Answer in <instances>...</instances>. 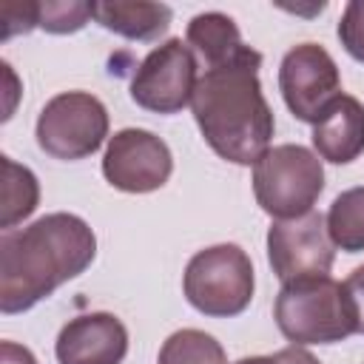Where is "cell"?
Segmentation results:
<instances>
[{
	"mask_svg": "<svg viewBox=\"0 0 364 364\" xmlns=\"http://www.w3.org/2000/svg\"><path fill=\"white\" fill-rule=\"evenodd\" d=\"M97 256V236L77 213H46L0 236V310L26 313L60 284L77 279Z\"/></svg>",
	"mask_w": 364,
	"mask_h": 364,
	"instance_id": "cell-1",
	"label": "cell"
},
{
	"mask_svg": "<svg viewBox=\"0 0 364 364\" xmlns=\"http://www.w3.org/2000/svg\"><path fill=\"white\" fill-rule=\"evenodd\" d=\"M259 68L262 54L247 46L236 60L208 68L191 97V111L205 142L233 165H256L276 131Z\"/></svg>",
	"mask_w": 364,
	"mask_h": 364,
	"instance_id": "cell-2",
	"label": "cell"
},
{
	"mask_svg": "<svg viewBox=\"0 0 364 364\" xmlns=\"http://www.w3.org/2000/svg\"><path fill=\"white\" fill-rule=\"evenodd\" d=\"M273 318L279 333L299 347L336 344L355 333V316L344 284L330 276L284 282L273 301Z\"/></svg>",
	"mask_w": 364,
	"mask_h": 364,
	"instance_id": "cell-3",
	"label": "cell"
},
{
	"mask_svg": "<svg viewBox=\"0 0 364 364\" xmlns=\"http://www.w3.org/2000/svg\"><path fill=\"white\" fill-rule=\"evenodd\" d=\"M324 191V165L316 151L284 142L267 148L253 165V196L273 219H296L313 210Z\"/></svg>",
	"mask_w": 364,
	"mask_h": 364,
	"instance_id": "cell-4",
	"label": "cell"
},
{
	"mask_svg": "<svg viewBox=\"0 0 364 364\" xmlns=\"http://www.w3.org/2000/svg\"><path fill=\"white\" fill-rule=\"evenodd\" d=\"M253 262L233 242L196 250L182 273V293L188 304L210 318H233L245 313L253 299Z\"/></svg>",
	"mask_w": 364,
	"mask_h": 364,
	"instance_id": "cell-5",
	"label": "cell"
},
{
	"mask_svg": "<svg viewBox=\"0 0 364 364\" xmlns=\"http://www.w3.org/2000/svg\"><path fill=\"white\" fill-rule=\"evenodd\" d=\"M34 136L51 159H85L108 136V108L91 91H60L43 105Z\"/></svg>",
	"mask_w": 364,
	"mask_h": 364,
	"instance_id": "cell-6",
	"label": "cell"
},
{
	"mask_svg": "<svg viewBox=\"0 0 364 364\" xmlns=\"http://www.w3.org/2000/svg\"><path fill=\"white\" fill-rule=\"evenodd\" d=\"M196 57L182 37L154 46L131 77V100L151 114H179L191 105L196 77Z\"/></svg>",
	"mask_w": 364,
	"mask_h": 364,
	"instance_id": "cell-7",
	"label": "cell"
},
{
	"mask_svg": "<svg viewBox=\"0 0 364 364\" xmlns=\"http://www.w3.org/2000/svg\"><path fill=\"white\" fill-rule=\"evenodd\" d=\"M279 91L296 119L316 125L341 97V74L333 54L318 43L293 46L279 65Z\"/></svg>",
	"mask_w": 364,
	"mask_h": 364,
	"instance_id": "cell-8",
	"label": "cell"
},
{
	"mask_svg": "<svg viewBox=\"0 0 364 364\" xmlns=\"http://www.w3.org/2000/svg\"><path fill=\"white\" fill-rule=\"evenodd\" d=\"M267 262L282 284L307 276H327L336 262L327 216L313 208L296 219H276L267 228Z\"/></svg>",
	"mask_w": 364,
	"mask_h": 364,
	"instance_id": "cell-9",
	"label": "cell"
},
{
	"mask_svg": "<svg viewBox=\"0 0 364 364\" xmlns=\"http://www.w3.org/2000/svg\"><path fill=\"white\" fill-rule=\"evenodd\" d=\"M173 173V154L162 136L145 128H122L108 136L102 154V176L125 193L159 191Z\"/></svg>",
	"mask_w": 364,
	"mask_h": 364,
	"instance_id": "cell-10",
	"label": "cell"
},
{
	"mask_svg": "<svg viewBox=\"0 0 364 364\" xmlns=\"http://www.w3.org/2000/svg\"><path fill=\"white\" fill-rule=\"evenodd\" d=\"M54 355L57 364H122L128 355V327L105 310L74 316L57 333Z\"/></svg>",
	"mask_w": 364,
	"mask_h": 364,
	"instance_id": "cell-11",
	"label": "cell"
},
{
	"mask_svg": "<svg viewBox=\"0 0 364 364\" xmlns=\"http://www.w3.org/2000/svg\"><path fill=\"white\" fill-rule=\"evenodd\" d=\"M313 148L324 162H355L364 154V102L341 94L313 125Z\"/></svg>",
	"mask_w": 364,
	"mask_h": 364,
	"instance_id": "cell-12",
	"label": "cell"
},
{
	"mask_svg": "<svg viewBox=\"0 0 364 364\" xmlns=\"http://www.w3.org/2000/svg\"><path fill=\"white\" fill-rule=\"evenodd\" d=\"M94 20L125 40L151 43L168 31L173 11L165 3L148 0H100L94 3Z\"/></svg>",
	"mask_w": 364,
	"mask_h": 364,
	"instance_id": "cell-13",
	"label": "cell"
},
{
	"mask_svg": "<svg viewBox=\"0 0 364 364\" xmlns=\"http://www.w3.org/2000/svg\"><path fill=\"white\" fill-rule=\"evenodd\" d=\"M185 43L191 46L193 57L205 65V71L236 60L247 48L236 20L228 17L225 11H202V14H196L188 23Z\"/></svg>",
	"mask_w": 364,
	"mask_h": 364,
	"instance_id": "cell-14",
	"label": "cell"
},
{
	"mask_svg": "<svg viewBox=\"0 0 364 364\" xmlns=\"http://www.w3.org/2000/svg\"><path fill=\"white\" fill-rule=\"evenodd\" d=\"M3 165V193H0V228L14 230L17 222L28 219L40 205V182L31 168L17 165L11 156H0Z\"/></svg>",
	"mask_w": 364,
	"mask_h": 364,
	"instance_id": "cell-15",
	"label": "cell"
},
{
	"mask_svg": "<svg viewBox=\"0 0 364 364\" xmlns=\"http://www.w3.org/2000/svg\"><path fill=\"white\" fill-rule=\"evenodd\" d=\"M327 230L344 253L364 250V185L341 191L327 210Z\"/></svg>",
	"mask_w": 364,
	"mask_h": 364,
	"instance_id": "cell-16",
	"label": "cell"
},
{
	"mask_svg": "<svg viewBox=\"0 0 364 364\" xmlns=\"http://www.w3.org/2000/svg\"><path fill=\"white\" fill-rule=\"evenodd\" d=\"M156 364H228V355L210 333L182 327L162 341Z\"/></svg>",
	"mask_w": 364,
	"mask_h": 364,
	"instance_id": "cell-17",
	"label": "cell"
},
{
	"mask_svg": "<svg viewBox=\"0 0 364 364\" xmlns=\"http://www.w3.org/2000/svg\"><path fill=\"white\" fill-rule=\"evenodd\" d=\"M94 17V3L82 0H46L37 3V28L48 34H71L80 31Z\"/></svg>",
	"mask_w": 364,
	"mask_h": 364,
	"instance_id": "cell-18",
	"label": "cell"
},
{
	"mask_svg": "<svg viewBox=\"0 0 364 364\" xmlns=\"http://www.w3.org/2000/svg\"><path fill=\"white\" fill-rule=\"evenodd\" d=\"M336 34H338L344 51L355 63H364V0H350L344 6Z\"/></svg>",
	"mask_w": 364,
	"mask_h": 364,
	"instance_id": "cell-19",
	"label": "cell"
},
{
	"mask_svg": "<svg viewBox=\"0 0 364 364\" xmlns=\"http://www.w3.org/2000/svg\"><path fill=\"white\" fill-rule=\"evenodd\" d=\"M0 23L3 40H11L14 34H28L31 28H37V3H3Z\"/></svg>",
	"mask_w": 364,
	"mask_h": 364,
	"instance_id": "cell-20",
	"label": "cell"
},
{
	"mask_svg": "<svg viewBox=\"0 0 364 364\" xmlns=\"http://www.w3.org/2000/svg\"><path fill=\"white\" fill-rule=\"evenodd\" d=\"M341 284H344V293H347L353 316H355V333L364 336V264H358Z\"/></svg>",
	"mask_w": 364,
	"mask_h": 364,
	"instance_id": "cell-21",
	"label": "cell"
},
{
	"mask_svg": "<svg viewBox=\"0 0 364 364\" xmlns=\"http://www.w3.org/2000/svg\"><path fill=\"white\" fill-rule=\"evenodd\" d=\"M0 364H37V355H34L28 347H23V344L6 338V341L0 344Z\"/></svg>",
	"mask_w": 364,
	"mask_h": 364,
	"instance_id": "cell-22",
	"label": "cell"
},
{
	"mask_svg": "<svg viewBox=\"0 0 364 364\" xmlns=\"http://www.w3.org/2000/svg\"><path fill=\"white\" fill-rule=\"evenodd\" d=\"M273 358H276V364H321L310 350H304V347H299V344L273 353Z\"/></svg>",
	"mask_w": 364,
	"mask_h": 364,
	"instance_id": "cell-23",
	"label": "cell"
},
{
	"mask_svg": "<svg viewBox=\"0 0 364 364\" xmlns=\"http://www.w3.org/2000/svg\"><path fill=\"white\" fill-rule=\"evenodd\" d=\"M233 364H276L273 355H247V358H239Z\"/></svg>",
	"mask_w": 364,
	"mask_h": 364,
	"instance_id": "cell-24",
	"label": "cell"
}]
</instances>
